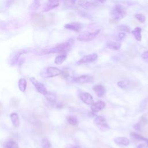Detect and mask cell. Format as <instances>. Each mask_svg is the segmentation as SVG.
Segmentation results:
<instances>
[{
  "label": "cell",
  "mask_w": 148,
  "mask_h": 148,
  "mask_svg": "<svg viewBox=\"0 0 148 148\" xmlns=\"http://www.w3.org/2000/svg\"><path fill=\"white\" fill-rule=\"evenodd\" d=\"M73 38H69L66 41L59 44L54 47L47 49L43 51V54H50V53H62L65 54L66 51L69 50L74 44Z\"/></svg>",
  "instance_id": "cell-1"
},
{
  "label": "cell",
  "mask_w": 148,
  "mask_h": 148,
  "mask_svg": "<svg viewBox=\"0 0 148 148\" xmlns=\"http://www.w3.org/2000/svg\"><path fill=\"white\" fill-rule=\"evenodd\" d=\"M31 23L34 27L45 28L47 25L45 16L40 13H34L31 16Z\"/></svg>",
  "instance_id": "cell-2"
},
{
  "label": "cell",
  "mask_w": 148,
  "mask_h": 148,
  "mask_svg": "<svg viewBox=\"0 0 148 148\" xmlns=\"http://www.w3.org/2000/svg\"><path fill=\"white\" fill-rule=\"evenodd\" d=\"M125 9L121 5H115L110 10V16L113 19L119 20L123 18L126 15Z\"/></svg>",
  "instance_id": "cell-3"
},
{
  "label": "cell",
  "mask_w": 148,
  "mask_h": 148,
  "mask_svg": "<svg viewBox=\"0 0 148 148\" xmlns=\"http://www.w3.org/2000/svg\"><path fill=\"white\" fill-rule=\"evenodd\" d=\"M100 29H98L92 32L88 31H84L81 32L77 37V40L81 42H88L93 40L99 33Z\"/></svg>",
  "instance_id": "cell-4"
},
{
  "label": "cell",
  "mask_w": 148,
  "mask_h": 148,
  "mask_svg": "<svg viewBox=\"0 0 148 148\" xmlns=\"http://www.w3.org/2000/svg\"><path fill=\"white\" fill-rule=\"evenodd\" d=\"M62 72L60 69L54 66L48 67L46 71L41 74L42 76L44 77H53L58 75H60Z\"/></svg>",
  "instance_id": "cell-5"
},
{
  "label": "cell",
  "mask_w": 148,
  "mask_h": 148,
  "mask_svg": "<svg viewBox=\"0 0 148 148\" xmlns=\"http://www.w3.org/2000/svg\"><path fill=\"white\" fill-rule=\"evenodd\" d=\"M29 80L39 93L42 94L43 95H45L46 94L47 91L43 83L39 82L34 77H30Z\"/></svg>",
  "instance_id": "cell-6"
},
{
  "label": "cell",
  "mask_w": 148,
  "mask_h": 148,
  "mask_svg": "<svg viewBox=\"0 0 148 148\" xmlns=\"http://www.w3.org/2000/svg\"><path fill=\"white\" fill-rule=\"evenodd\" d=\"M98 58V55L97 53H91L90 54L86 55L82 57L77 62L76 64L77 65L80 64H87V63H90L94 62Z\"/></svg>",
  "instance_id": "cell-7"
},
{
  "label": "cell",
  "mask_w": 148,
  "mask_h": 148,
  "mask_svg": "<svg viewBox=\"0 0 148 148\" xmlns=\"http://www.w3.org/2000/svg\"><path fill=\"white\" fill-rule=\"evenodd\" d=\"M64 27L66 29L78 32L81 30L82 25L79 22H72V23L66 24L64 25Z\"/></svg>",
  "instance_id": "cell-8"
},
{
  "label": "cell",
  "mask_w": 148,
  "mask_h": 148,
  "mask_svg": "<svg viewBox=\"0 0 148 148\" xmlns=\"http://www.w3.org/2000/svg\"><path fill=\"white\" fill-rule=\"evenodd\" d=\"M74 80L79 83H87L92 82L94 80V77L90 75H82L77 77L74 79Z\"/></svg>",
  "instance_id": "cell-9"
},
{
  "label": "cell",
  "mask_w": 148,
  "mask_h": 148,
  "mask_svg": "<svg viewBox=\"0 0 148 148\" xmlns=\"http://www.w3.org/2000/svg\"><path fill=\"white\" fill-rule=\"evenodd\" d=\"M60 5L59 0H48L45 7L44 8L43 12H48L57 6Z\"/></svg>",
  "instance_id": "cell-10"
},
{
  "label": "cell",
  "mask_w": 148,
  "mask_h": 148,
  "mask_svg": "<svg viewBox=\"0 0 148 148\" xmlns=\"http://www.w3.org/2000/svg\"><path fill=\"white\" fill-rule=\"evenodd\" d=\"M81 100L87 105H92L94 103L92 97L88 92H83L80 94Z\"/></svg>",
  "instance_id": "cell-11"
},
{
  "label": "cell",
  "mask_w": 148,
  "mask_h": 148,
  "mask_svg": "<svg viewBox=\"0 0 148 148\" xmlns=\"http://www.w3.org/2000/svg\"><path fill=\"white\" fill-rule=\"evenodd\" d=\"M105 106V103L103 101H99L93 103L91 106V109L93 112H98L103 109Z\"/></svg>",
  "instance_id": "cell-12"
},
{
  "label": "cell",
  "mask_w": 148,
  "mask_h": 148,
  "mask_svg": "<svg viewBox=\"0 0 148 148\" xmlns=\"http://www.w3.org/2000/svg\"><path fill=\"white\" fill-rule=\"evenodd\" d=\"M93 90L96 95L99 97H102L106 92V89L105 87L101 84H97L94 86Z\"/></svg>",
  "instance_id": "cell-13"
},
{
  "label": "cell",
  "mask_w": 148,
  "mask_h": 148,
  "mask_svg": "<svg viewBox=\"0 0 148 148\" xmlns=\"http://www.w3.org/2000/svg\"><path fill=\"white\" fill-rule=\"evenodd\" d=\"M77 4L84 9H88L95 6L94 2L88 0H79Z\"/></svg>",
  "instance_id": "cell-14"
},
{
  "label": "cell",
  "mask_w": 148,
  "mask_h": 148,
  "mask_svg": "<svg viewBox=\"0 0 148 148\" xmlns=\"http://www.w3.org/2000/svg\"><path fill=\"white\" fill-rule=\"evenodd\" d=\"M113 140L116 144L119 145L128 146L130 144V140L126 137H116Z\"/></svg>",
  "instance_id": "cell-15"
},
{
  "label": "cell",
  "mask_w": 148,
  "mask_h": 148,
  "mask_svg": "<svg viewBox=\"0 0 148 148\" xmlns=\"http://www.w3.org/2000/svg\"><path fill=\"white\" fill-rule=\"evenodd\" d=\"M25 50H19L18 51H17L16 53H15V54H14V56L11 58L10 61V63L12 65H16L19 60L20 57L21 56V54H24L25 53Z\"/></svg>",
  "instance_id": "cell-16"
},
{
  "label": "cell",
  "mask_w": 148,
  "mask_h": 148,
  "mask_svg": "<svg viewBox=\"0 0 148 148\" xmlns=\"http://www.w3.org/2000/svg\"><path fill=\"white\" fill-rule=\"evenodd\" d=\"M10 118L13 125L15 127H18L20 125V119L16 113H12L10 115Z\"/></svg>",
  "instance_id": "cell-17"
},
{
  "label": "cell",
  "mask_w": 148,
  "mask_h": 148,
  "mask_svg": "<svg viewBox=\"0 0 148 148\" xmlns=\"http://www.w3.org/2000/svg\"><path fill=\"white\" fill-rule=\"evenodd\" d=\"M142 29L138 27L135 28L131 32L132 35H134L135 39L138 41H140L142 40V34H141Z\"/></svg>",
  "instance_id": "cell-18"
},
{
  "label": "cell",
  "mask_w": 148,
  "mask_h": 148,
  "mask_svg": "<svg viewBox=\"0 0 148 148\" xmlns=\"http://www.w3.org/2000/svg\"><path fill=\"white\" fill-rule=\"evenodd\" d=\"M106 47L112 50H119L121 47V44L119 42H110L107 43Z\"/></svg>",
  "instance_id": "cell-19"
},
{
  "label": "cell",
  "mask_w": 148,
  "mask_h": 148,
  "mask_svg": "<svg viewBox=\"0 0 148 148\" xmlns=\"http://www.w3.org/2000/svg\"><path fill=\"white\" fill-rule=\"evenodd\" d=\"M66 58V54H62L57 56L54 60V63L57 65H61L62 64Z\"/></svg>",
  "instance_id": "cell-20"
},
{
  "label": "cell",
  "mask_w": 148,
  "mask_h": 148,
  "mask_svg": "<svg viewBox=\"0 0 148 148\" xmlns=\"http://www.w3.org/2000/svg\"><path fill=\"white\" fill-rule=\"evenodd\" d=\"M4 148H18V145L13 140L9 139L4 143Z\"/></svg>",
  "instance_id": "cell-21"
},
{
  "label": "cell",
  "mask_w": 148,
  "mask_h": 148,
  "mask_svg": "<svg viewBox=\"0 0 148 148\" xmlns=\"http://www.w3.org/2000/svg\"><path fill=\"white\" fill-rule=\"evenodd\" d=\"M44 95L46 97V98L47 99V100L49 101V102H52V103H55L56 102L57 97L54 94L50 92H47L46 94Z\"/></svg>",
  "instance_id": "cell-22"
},
{
  "label": "cell",
  "mask_w": 148,
  "mask_h": 148,
  "mask_svg": "<svg viewBox=\"0 0 148 148\" xmlns=\"http://www.w3.org/2000/svg\"><path fill=\"white\" fill-rule=\"evenodd\" d=\"M27 87V81L24 78H21L18 81V88L21 92H24Z\"/></svg>",
  "instance_id": "cell-23"
},
{
  "label": "cell",
  "mask_w": 148,
  "mask_h": 148,
  "mask_svg": "<svg viewBox=\"0 0 148 148\" xmlns=\"http://www.w3.org/2000/svg\"><path fill=\"white\" fill-rule=\"evenodd\" d=\"M117 85L119 87L123 89H128L131 86V84L130 83L129 81H120L117 82Z\"/></svg>",
  "instance_id": "cell-24"
},
{
  "label": "cell",
  "mask_w": 148,
  "mask_h": 148,
  "mask_svg": "<svg viewBox=\"0 0 148 148\" xmlns=\"http://www.w3.org/2000/svg\"><path fill=\"white\" fill-rule=\"evenodd\" d=\"M94 123L95 125H97L98 126V125H100L102 123H105V119L103 116H97V117L95 118V119L94 120Z\"/></svg>",
  "instance_id": "cell-25"
},
{
  "label": "cell",
  "mask_w": 148,
  "mask_h": 148,
  "mask_svg": "<svg viewBox=\"0 0 148 148\" xmlns=\"http://www.w3.org/2000/svg\"><path fill=\"white\" fill-rule=\"evenodd\" d=\"M131 135L134 138H135V139H137V140H145L146 142H147L148 140V139L143 137V136H141L135 132H131Z\"/></svg>",
  "instance_id": "cell-26"
},
{
  "label": "cell",
  "mask_w": 148,
  "mask_h": 148,
  "mask_svg": "<svg viewBox=\"0 0 148 148\" xmlns=\"http://www.w3.org/2000/svg\"><path fill=\"white\" fill-rule=\"evenodd\" d=\"M41 145H42V148H51V143L46 138H44L42 140Z\"/></svg>",
  "instance_id": "cell-27"
},
{
  "label": "cell",
  "mask_w": 148,
  "mask_h": 148,
  "mask_svg": "<svg viewBox=\"0 0 148 148\" xmlns=\"http://www.w3.org/2000/svg\"><path fill=\"white\" fill-rule=\"evenodd\" d=\"M67 121L68 123L71 125H76L78 124V120L74 117L68 116L67 117Z\"/></svg>",
  "instance_id": "cell-28"
},
{
  "label": "cell",
  "mask_w": 148,
  "mask_h": 148,
  "mask_svg": "<svg viewBox=\"0 0 148 148\" xmlns=\"http://www.w3.org/2000/svg\"><path fill=\"white\" fill-rule=\"evenodd\" d=\"M77 13L80 16L84 17V18H91V16L88 13H87V12H86L85 11H83V10H77Z\"/></svg>",
  "instance_id": "cell-29"
},
{
  "label": "cell",
  "mask_w": 148,
  "mask_h": 148,
  "mask_svg": "<svg viewBox=\"0 0 148 148\" xmlns=\"http://www.w3.org/2000/svg\"><path fill=\"white\" fill-rule=\"evenodd\" d=\"M10 105L13 108H17L19 105V99L16 97H13L10 100Z\"/></svg>",
  "instance_id": "cell-30"
},
{
  "label": "cell",
  "mask_w": 148,
  "mask_h": 148,
  "mask_svg": "<svg viewBox=\"0 0 148 148\" xmlns=\"http://www.w3.org/2000/svg\"><path fill=\"white\" fill-rule=\"evenodd\" d=\"M64 3L67 8H72L75 4L76 0H62Z\"/></svg>",
  "instance_id": "cell-31"
},
{
  "label": "cell",
  "mask_w": 148,
  "mask_h": 148,
  "mask_svg": "<svg viewBox=\"0 0 148 148\" xmlns=\"http://www.w3.org/2000/svg\"><path fill=\"white\" fill-rule=\"evenodd\" d=\"M135 17L141 23H143L146 21V17L142 14H136L135 15Z\"/></svg>",
  "instance_id": "cell-32"
},
{
  "label": "cell",
  "mask_w": 148,
  "mask_h": 148,
  "mask_svg": "<svg viewBox=\"0 0 148 148\" xmlns=\"http://www.w3.org/2000/svg\"><path fill=\"white\" fill-rule=\"evenodd\" d=\"M98 127H99V130L102 131V132H105V131H108L109 129V126L106 123H102L99 125H98Z\"/></svg>",
  "instance_id": "cell-33"
},
{
  "label": "cell",
  "mask_w": 148,
  "mask_h": 148,
  "mask_svg": "<svg viewBox=\"0 0 148 148\" xmlns=\"http://www.w3.org/2000/svg\"><path fill=\"white\" fill-rule=\"evenodd\" d=\"M118 29L123 32H130V28L128 26L125 25H120L118 27Z\"/></svg>",
  "instance_id": "cell-34"
},
{
  "label": "cell",
  "mask_w": 148,
  "mask_h": 148,
  "mask_svg": "<svg viewBox=\"0 0 148 148\" xmlns=\"http://www.w3.org/2000/svg\"><path fill=\"white\" fill-rule=\"evenodd\" d=\"M40 5V0H34V2L31 5V8L33 9H36Z\"/></svg>",
  "instance_id": "cell-35"
},
{
  "label": "cell",
  "mask_w": 148,
  "mask_h": 148,
  "mask_svg": "<svg viewBox=\"0 0 148 148\" xmlns=\"http://www.w3.org/2000/svg\"><path fill=\"white\" fill-rule=\"evenodd\" d=\"M141 57L143 59L148 60V51H145L143 53H142L141 54Z\"/></svg>",
  "instance_id": "cell-36"
},
{
  "label": "cell",
  "mask_w": 148,
  "mask_h": 148,
  "mask_svg": "<svg viewBox=\"0 0 148 148\" xmlns=\"http://www.w3.org/2000/svg\"><path fill=\"white\" fill-rule=\"evenodd\" d=\"M133 128L136 131H140V124L139 123H136V124H134L133 125Z\"/></svg>",
  "instance_id": "cell-37"
},
{
  "label": "cell",
  "mask_w": 148,
  "mask_h": 148,
  "mask_svg": "<svg viewBox=\"0 0 148 148\" xmlns=\"http://www.w3.org/2000/svg\"><path fill=\"white\" fill-rule=\"evenodd\" d=\"M61 75L62 78L66 79L69 76V73L67 72H66V71H62V72L61 73Z\"/></svg>",
  "instance_id": "cell-38"
},
{
  "label": "cell",
  "mask_w": 148,
  "mask_h": 148,
  "mask_svg": "<svg viewBox=\"0 0 148 148\" xmlns=\"http://www.w3.org/2000/svg\"><path fill=\"white\" fill-rule=\"evenodd\" d=\"M125 37V34L124 32H120L119 34V38L120 40L123 39Z\"/></svg>",
  "instance_id": "cell-39"
},
{
  "label": "cell",
  "mask_w": 148,
  "mask_h": 148,
  "mask_svg": "<svg viewBox=\"0 0 148 148\" xmlns=\"http://www.w3.org/2000/svg\"><path fill=\"white\" fill-rule=\"evenodd\" d=\"M66 148H80L79 146H73L72 145H67L66 146Z\"/></svg>",
  "instance_id": "cell-40"
},
{
  "label": "cell",
  "mask_w": 148,
  "mask_h": 148,
  "mask_svg": "<svg viewBox=\"0 0 148 148\" xmlns=\"http://www.w3.org/2000/svg\"><path fill=\"white\" fill-rule=\"evenodd\" d=\"M137 148H147V147L144 144H140L138 146Z\"/></svg>",
  "instance_id": "cell-41"
},
{
  "label": "cell",
  "mask_w": 148,
  "mask_h": 148,
  "mask_svg": "<svg viewBox=\"0 0 148 148\" xmlns=\"http://www.w3.org/2000/svg\"><path fill=\"white\" fill-rule=\"evenodd\" d=\"M2 110H3V105L1 103V102H0V114H1V113L2 112Z\"/></svg>",
  "instance_id": "cell-42"
},
{
  "label": "cell",
  "mask_w": 148,
  "mask_h": 148,
  "mask_svg": "<svg viewBox=\"0 0 148 148\" xmlns=\"http://www.w3.org/2000/svg\"><path fill=\"white\" fill-rule=\"evenodd\" d=\"M97 1H99L101 3H103V2H105L106 1V0H97Z\"/></svg>",
  "instance_id": "cell-43"
},
{
  "label": "cell",
  "mask_w": 148,
  "mask_h": 148,
  "mask_svg": "<svg viewBox=\"0 0 148 148\" xmlns=\"http://www.w3.org/2000/svg\"><path fill=\"white\" fill-rule=\"evenodd\" d=\"M10 0H8V3L9 4V3H10Z\"/></svg>",
  "instance_id": "cell-44"
},
{
  "label": "cell",
  "mask_w": 148,
  "mask_h": 148,
  "mask_svg": "<svg viewBox=\"0 0 148 148\" xmlns=\"http://www.w3.org/2000/svg\"><path fill=\"white\" fill-rule=\"evenodd\" d=\"M146 142H147V146H148V140H147Z\"/></svg>",
  "instance_id": "cell-45"
}]
</instances>
